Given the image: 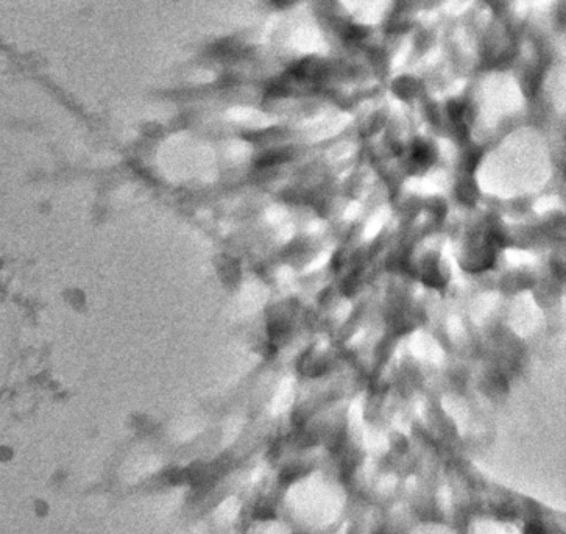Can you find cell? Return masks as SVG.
Instances as JSON below:
<instances>
[{
	"mask_svg": "<svg viewBox=\"0 0 566 534\" xmlns=\"http://www.w3.org/2000/svg\"><path fill=\"white\" fill-rule=\"evenodd\" d=\"M524 532L526 534H546L544 528L540 523H530V525H527L526 529H524Z\"/></svg>",
	"mask_w": 566,
	"mask_h": 534,
	"instance_id": "1",
	"label": "cell"
}]
</instances>
